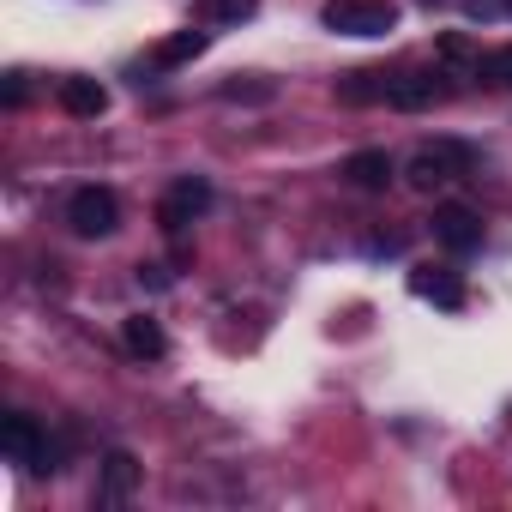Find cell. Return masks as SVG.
Instances as JSON below:
<instances>
[{"mask_svg":"<svg viewBox=\"0 0 512 512\" xmlns=\"http://www.w3.org/2000/svg\"><path fill=\"white\" fill-rule=\"evenodd\" d=\"M320 25L338 37H386L398 31V0H326Z\"/></svg>","mask_w":512,"mask_h":512,"instance_id":"6da1fadb","label":"cell"},{"mask_svg":"<svg viewBox=\"0 0 512 512\" xmlns=\"http://www.w3.org/2000/svg\"><path fill=\"white\" fill-rule=\"evenodd\" d=\"M470 169H476V151H470L464 139H434V145H422V151L410 157V187L434 193V187H452V181L470 175Z\"/></svg>","mask_w":512,"mask_h":512,"instance_id":"7a4b0ae2","label":"cell"},{"mask_svg":"<svg viewBox=\"0 0 512 512\" xmlns=\"http://www.w3.org/2000/svg\"><path fill=\"white\" fill-rule=\"evenodd\" d=\"M67 229L79 235V241H103V235H115L121 229V199L109 193V187H73V199H67Z\"/></svg>","mask_w":512,"mask_h":512,"instance_id":"3957f363","label":"cell"},{"mask_svg":"<svg viewBox=\"0 0 512 512\" xmlns=\"http://www.w3.org/2000/svg\"><path fill=\"white\" fill-rule=\"evenodd\" d=\"M205 205H211V181H205V175H181V181H169V193L157 199V229H163V235H181L193 217H205Z\"/></svg>","mask_w":512,"mask_h":512,"instance_id":"277c9868","label":"cell"},{"mask_svg":"<svg viewBox=\"0 0 512 512\" xmlns=\"http://www.w3.org/2000/svg\"><path fill=\"white\" fill-rule=\"evenodd\" d=\"M0 446H7V458L25 464V470H61L37 416H7V422H0Z\"/></svg>","mask_w":512,"mask_h":512,"instance_id":"5b68a950","label":"cell"},{"mask_svg":"<svg viewBox=\"0 0 512 512\" xmlns=\"http://www.w3.org/2000/svg\"><path fill=\"white\" fill-rule=\"evenodd\" d=\"M428 229H434V241H440L446 253H476V247H482V217H476L470 205H434Z\"/></svg>","mask_w":512,"mask_h":512,"instance_id":"8992f818","label":"cell"},{"mask_svg":"<svg viewBox=\"0 0 512 512\" xmlns=\"http://www.w3.org/2000/svg\"><path fill=\"white\" fill-rule=\"evenodd\" d=\"M410 290L422 302H434V308H464V278L446 272V266H416L410 272Z\"/></svg>","mask_w":512,"mask_h":512,"instance_id":"52a82bcc","label":"cell"},{"mask_svg":"<svg viewBox=\"0 0 512 512\" xmlns=\"http://www.w3.org/2000/svg\"><path fill=\"white\" fill-rule=\"evenodd\" d=\"M133 488H139V458H133V452H109V458H103V482H97V500H103V506H121Z\"/></svg>","mask_w":512,"mask_h":512,"instance_id":"ba28073f","label":"cell"},{"mask_svg":"<svg viewBox=\"0 0 512 512\" xmlns=\"http://www.w3.org/2000/svg\"><path fill=\"white\" fill-rule=\"evenodd\" d=\"M350 187H362V193H380L398 169H392V157L386 151H356V157H344V169H338Z\"/></svg>","mask_w":512,"mask_h":512,"instance_id":"9c48e42d","label":"cell"},{"mask_svg":"<svg viewBox=\"0 0 512 512\" xmlns=\"http://www.w3.org/2000/svg\"><path fill=\"white\" fill-rule=\"evenodd\" d=\"M121 344H127V356H139V362H157V356L169 350V338H163V326H157L151 314L121 320Z\"/></svg>","mask_w":512,"mask_h":512,"instance_id":"30bf717a","label":"cell"},{"mask_svg":"<svg viewBox=\"0 0 512 512\" xmlns=\"http://www.w3.org/2000/svg\"><path fill=\"white\" fill-rule=\"evenodd\" d=\"M61 109L79 115V121H97V115L109 109V91H103L97 79H61Z\"/></svg>","mask_w":512,"mask_h":512,"instance_id":"8fae6325","label":"cell"},{"mask_svg":"<svg viewBox=\"0 0 512 512\" xmlns=\"http://www.w3.org/2000/svg\"><path fill=\"white\" fill-rule=\"evenodd\" d=\"M205 49H211L205 31H175V37H163V43L151 49V67H187V61H199Z\"/></svg>","mask_w":512,"mask_h":512,"instance_id":"7c38bea8","label":"cell"},{"mask_svg":"<svg viewBox=\"0 0 512 512\" xmlns=\"http://www.w3.org/2000/svg\"><path fill=\"white\" fill-rule=\"evenodd\" d=\"M338 103H392V73H344L338 79Z\"/></svg>","mask_w":512,"mask_h":512,"instance_id":"4fadbf2b","label":"cell"},{"mask_svg":"<svg viewBox=\"0 0 512 512\" xmlns=\"http://www.w3.org/2000/svg\"><path fill=\"white\" fill-rule=\"evenodd\" d=\"M440 97L434 73H392V109H428Z\"/></svg>","mask_w":512,"mask_h":512,"instance_id":"5bb4252c","label":"cell"},{"mask_svg":"<svg viewBox=\"0 0 512 512\" xmlns=\"http://www.w3.org/2000/svg\"><path fill=\"white\" fill-rule=\"evenodd\" d=\"M253 7L260 0H199V19L205 25H241V19H253Z\"/></svg>","mask_w":512,"mask_h":512,"instance_id":"9a60e30c","label":"cell"},{"mask_svg":"<svg viewBox=\"0 0 512 512\" xmlns=\"http://www.w3.org/2000/svg\"><path fill=\"white\" fill-rule=\"evenodd\" d=\"M476 79H488V85L512 91V43H506V49H494V55H482V61H476Z\"/></svg>","mask_w":512,"mask_h":512,"instance_id":"2e32d148","label":"cell"},{"mask_svg":"<svg viewBox=\"0 0 512 512\" xmlns=\"http://www.w3.org/2000/svg\"><path fill=\"white\" fill-rule=\"evenodd\" d=\"M223 103H272V85H223Z\"/></svg>","mask_w":512,"mask_h":512,"instance_id":"e0dca14e","label":"cell"},{"mask_svg":"<svg viewBox=\"0 0 512 512\" xmlns=\"http://www.w3.org/2000/svg\"><path fill=\"white\" fill-rule=\"evenodd\" d=\"M506 13H512V0H506Z\"/></svg>","mask_w":512,"mask_h":512,"instance_id":"ac0fdd59","label":"cell"}]
</instances>
